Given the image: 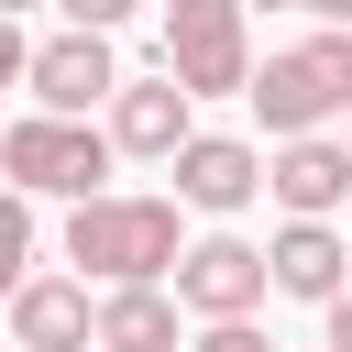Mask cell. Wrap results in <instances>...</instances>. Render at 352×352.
<instances>
[{"label": "cell", "instance_id": "10", "mask_svg": "<svg viewBox=\"0 0 352 352\" xmlns=\"http://www.w3.org/2000/svg\"><path fill=\"white\" fill-rule=\"evenodd\" d=\"M11 341H22V352H99V297H88V275H22Z\"/></svg>", "mask_w": 352, "mask_h": 352}, {"label": "cell", "instance_id": "15", "mask_svg": "<svg viewBox=\"0 0 352 352\" xmlns=\"http://www.w3.org/2000/svg\"><path fill=\"white\" fill-rule=\"evenodd\" d=\"M55 11H66V22H77V33H121V22H132V11H143V0H55Z\"/></svg>", "mask_w": 352, "mask_h": 352}, {"label": "cell", "instance_id": "7", "mask_svg": "<svg viewBox=\"0 0 352 352\" xmlns=\"http://www.w3.org/2000/svg\"><path fill=\"white\" fill-rule=\"evenodd\" d=\"M121 154H143V165H176V143L198 132V99L176 88V77H121L110 88V121H99Z\"/></svg>", "mask_w": 352, "mask_h": 352}, {"label": "cell", "instance_id": "22", "mask_svg": "<svg viewBox=\"0 0 352 352\" xmlns=\"http://www.w3.org/2000/svg\"><path fill=\"white\" fill-rule=\"evenodd\" d=\"M341 143H352V132H341Z\"/></svg>", "mask_w": 352, "mask_h": 352}, {"label": "cell", "instance_id": "5", "mask_svg": "<svg viewBox=\"0 0 352 352\" xmlns=\"http://www.w3.org/2000/svg\"><path fill=\"white\" fill-rule=\"evenodd\" d=\"M165 286H176V308H187V319H253V308L275 297V275H264V242H242V231H209V242H187Z\"/></svg>", "mask_w": 352, "mask_h": 352}, {"label": "cell", "instance_id": "3", "mask_svg": "<svg viewBox=\"0 0 352 352\" xmlns=\"http://www.w3.org/2000/svg\"><path fill=\"white\" fill-rule=\"evenodd\" d=\"M110 165H121V143L88 121H55V110L0 121V187H22V198H110L99 187Z\"/></svg>", "mask_w": 352, "mask_h": 352}, {"label": "cell", "instance_id": "18", "mask_svg": "<svg viewBox=\"0 0 352 352\" xmlns=\"http://www.w3.org/2000/svg\"><path fill=\"white\" fill-rule=\"evenodd\" d=\"M319 319H330V341H319V352H352V286H341V297H330Z\"/></svg>", "mask_w": 352, "mask_h": 352}, {"label": "cell", "instance_id": "20", "mask_svg": "<svg viewBox=\"0 0 352 352\" xmlns=\"http://www.w3.org/2000/svg\"><path fill=\"white\" fill-rule=\"evenodd\" d=\"M242 11H253V0H242ZM264 11H286V0H264Z\"/></svg>", "mask_w": 352, "mask_h": 352}, {"label": "cell", "instance_id": "19", "mask_svg": "<svg viewBox=\"0 0 352 352\" xmlns=\"http://www.w3.org/2000/svg\"><path fill=\"white\" fill-rule=\"evenodd\" d=\"M0 11H11V22H22V11H33V0H0Z\"/></svg>", "mask_w": 352, "mask_h": 352}, {"label": "cell", "instance_id": "12", "mask_svg": "<svg viewBox=\"0 0 352 352\" xmlns=\"http://www.w3.org/2000/svg\"><path fill=\"white\" fill-rule=\"evenodd\" d=\"M176 319V286H99V352H187Z\"/></svg>", "mask_w": 352, "mask_h": 352}, {"label": "cell", "instance_id": "16", "mask_svg": "<svg viewBox=\"0 0 352 352\" xmlns=\"http://www.w3.org/2000/svg\"><path fill=\"white\" fill-rule=\"evenodd\" d=\"M22 66H33V44H22V22L0 11V88H22Z\"/></svg>", "mask_w": 352, "mask_h": 352}, {"label": "cell", "instance_id": "4", "mask_svg": "<svg viewBox=\"0 0 352 352\" xmlns=\"http://www.w3.org/2000/svg\"><path fill=\"white\" fill-rule=\"evenodd\" d=\"M165 77L187 99H242L253 88V22H242V0H165Z\"/></svg>", "mask_w": 352, "mask_h": 352}, {"label": "cell", "instance_id": "6", "mask_svg": "<svg viewBox=\"0 0 352 352\" xmlns=\"http://www.w3.org/2000/svg\"><path fill=\"white\" fill-rule=\"evenodd\" d=\"M22 88H33V110H55V121H88V110H110V88H121V66H110V33H55V44H33V66H22Z\"/></svg>", "mask_w": 352, "mask_h": 352}, {"label": "cell", "instance_id": "17", "mask_svg": "<svg viewBox=\"0 0 352 352\" xmlns=\"http://www.w3.org/2000/svg\"><path fill=\"white\" fill-rule=\"evenodd\" d=\"M286 11H308L319 33H352V0H286Z\"/></svg>", "mask_w": 352, "mask_h": 352}, {"label": "cell", "instance_id": "21", "mask_svg": "<svg viewBox=\"0 0 352 352\" xmlns=\"http://www.w3.org/2000/svg\"><path fill=\"white\" fill-rule=\"evenodd\" d=\"M11 352H22V341H11Z\"/></svg>", "mask_w": 352, "mask_h": 352}, {"label": "cell", "instance_id": "14", "mask_svg": "<svg viewBox=\"0 0 352 352\" xmlns=\"http://www.w3.org/2000/svg\"><path fill=\"white\" fill-rule=\"evenodd\" d=\"M187 352H275V341H264L253 319H198V341H187Z\"/></svg>", "mask_w": 352, "mask_h": 352}, {"label": "cell", "instance_id": "13", "mask_svg": "<svg viewBox=\"0 0 352 352\" xmlns=\"http://www.w3.org/2000/svg\"><path fill=\"white\" fill-rule=\"evenodd\" d=\"M22 275H33V198L0 187V297H22Z\"/></svg>", "mask_w": 352, "mask_h": 352}, {"label": "cell", "instance_id": "2", "mask_svg": "<svg viewBox=\"0 0 352 352\" xmlns=\"http://www.w3.org/2000/svg\"><path fill=\"white\" fill-rule=\"evenodd\" d=\"M242 99L264 110V132H275V143H297V132H330V121H352V33H308V44L264 55Z\"/></svg>", "mask_w": 352, "mask_h": 352}, {"label": "cell", "instance_id": "9", "mask_svg": "<svg viewBox=\"0 0 352 352\" xmlns=\"http://www.w3.org/2000/svg\"><path fill=\"white\" fill-rule=\"evenodd\" d=\"M264 198H275L286 220H330V209L352 198V143H330V132L275 143V154H264Z\"/></svg>", "mask_w": 352, "mask_h": 352}, {"label": "cell", "instance_id": "8", "mask_svg": "<svg viewBox=\"0 0 352 352\" xmlns=\"http://www.w3.org/2000/svg\"><path fill=\"white\" fill-rule=\"evenodd\" d=\"M253 198H264V143H242V132L176 143V209H253Z\"/></svg>", "mask_w": 352, "mask_h": 352}, {"label": "cell", "instance_id": "11", "mask_svg": "<svg viewBox=\"0 0 352 352\" xmlns=\"http://www.w3.org/2000/svg\"><path fill=\"white\" fill-rule=\"evenodd\" d=\"M264 275H275V297H308V308H330V297L352 286V242H341L330 220H286V231L264 242Z\"/></svg>", "mask_w": 352, "mask_h": 352}, {"label": "cell", "instance_id": "1", "mask_svg": "<svg viewBox=\"0 0 352 352\" xmlns=\"http://www.w3.org/2000/svg\"><path fill=\"white\" fill-rule=\"evenodd\" d=\"M176 253H187L176 198H121V187H110V198H77V209H66V264L99 275V286H165Z\"/></svg>", "mask_w": 352, "mask_h": 352}]
</instances>
